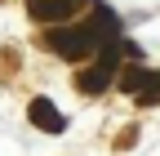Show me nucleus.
<instances>
[{
	"label": "nucleus",
	"mask_w": 160,
	"mask_h": 156,
	"mask_svg": "<svg viewBox=\"0 0 160 156\" xmlns=\"http://www.w3.org/2000/svg\"><path fill=\"white\" fill-rule=\"evenodd\" d=\"M85 5V0H27V9L36 23H67V18Z\"/></svg>",
	"instance_id": "obj_1"
},
{
	"label": "nucleus",
	"mask_w": 160,
	"mask_h": 156,
	"mask_svg": "<svg viewBox=\"0 0 160 156\" xmlns=\"http://www.w3.org/2000/svg\"><path fill=\"white\" fill-rule=\"evenodd\" d=\"M27 116H31V125H36V129H49V134H62V129H67V116L58 112L49 98H36V103L27 107Z\"/></svg>",
	"instance_id": "obj_2"
},
{
	"label": "nucleus",
	"mask_w": 160,
	"mask_h": 156,
	"mask_svg": "<svg viewBox=\"0 0 160 156\" xmlns=\"http://www.w3.org/2000/svg\"><path fill=\"white\" fill-rule=\"evenodd\" d=\"M111 76L116 71H107V67H85V71H76V89L80 94H102L111 85Z\"/></svg>",
	"instance_id": "obj_3"
},
{
	"label": "nucleus",
	"mask_w": 160,
	"mask_h": 156,
	"mask_svg": "<svg viewBox=\"0 0 160 156\" xmlns=\"http://www.w3.org/2000/svg\"><path fill=\"white\" fill-rule=\"evenodd\" d=\"M147 85H151V71H147V67H129L125 81H120V89H125V94H138V89H147Z\"/></svg>",
	"instance_id": "obj_4"
}]
</instances>
